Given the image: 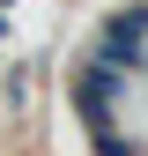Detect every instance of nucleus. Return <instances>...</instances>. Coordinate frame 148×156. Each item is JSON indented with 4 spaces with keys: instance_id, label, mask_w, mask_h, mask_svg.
<instances>
[{
    "instance_id": "1",
    "label": "nucleus",
    "mask_w": 148,
    "mask_h": 156,
    "mask_svg": "<svg viewBox=\"0 0 148 156\" xmlns=\"http://www.w3.org/2000/svg\"><path fill=\"white\" fill-rule=\"evenodd\" d=\"M96 52L141 74V60H148V8H126V15H111V23L96 30Z\"/></svg>"
}]
</instances>
